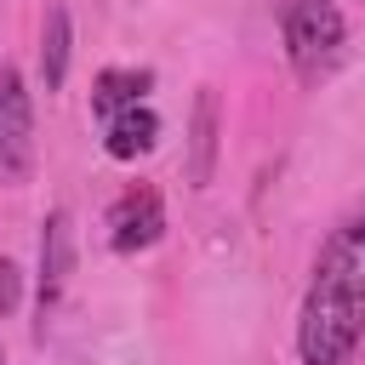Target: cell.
Listing matches in <instances>:
<instances>
[{
  "instance_id": "obj_1",
  "label": "cell",
  "mask_w": 365,
  "mask_h": 365,
  "mask_svg": "<svg viewBox=\"0 0 365 365\" xmlns=\"http://www.w3.org/2000/svg\"><path fill=\"white\" fill-rule=\"evenodd\" d=\"M365 342V200L342 211L314 257V279L297 308L302 365H354Z\"/></svg>"
},
{
  "instance_id": "obj_7",
  "label": "cell",
  "mask_w": 365,
  "mask_h": 365,
  "mask_svg": "<svg viewBox=\"0 0 365 365\" xmlns=\"http://www.w3.org/2000/svg\"><path fill=\"white\" fill-rule=\"evenodd\" d=\"M154 143H160V114L148 103H131V108L103 120V154L108 160H143V154H154Z\"/></svg>"
},
{
  "instance_id": "obj_3",
  "label": "cell",
  "mask_w": 365,
  "mask_h": 365,
  "mask_svg": "<svg viewBox=\"0 0 365 365\" xmlns=\"http://www.w3.org/2000/svg\"><path fill=\"white\" fill-rule=\"evenodd\" d=\"M0 171L6 177L34 171V97L17 63H0Z\"/></svg>"
},
{
  "instance_id": "obj_5",
  "label": "cell",
  "mask_w": 365,
  "mask_h": 365,
  "mask_svg": "<svg viewBox=\"0 0 365 365\" xmlns=\"http://www.w3.org/2000/svg\"><path fill=\"white\" fill-rule=\"evenodd\" d=\"M68 274H74V217L68 211H46L40 222V319L63 302L68 291Z\"/></svg>"
},
{
  "instance_id": "obj_9",
  "label": "cell",
  "mask_w": 365,
  "mask_h": 365,
  "mask_svg": "<svg viewBox=\"0 0 365 365\" xmlns=\"http://www.w3.org/2000/svg\"><path fill=\"white\" fill-rule=\"evenodd\" d=\"M148 91H154V68H103V74H97V86H91V114H97V120H108V114H120V108L143 103Z\"/></svg>"
},
{
  "instance_id": "obj_4",
  "label": "cell",
  "mask_w": 365,
  "mask_h": 365,
  "mask_svg": "<svg viewBox=\"0 0 365 365\" xmlns=\"http://www.w3.org/2000/svg\"><path fill=\"white\" fill-rule=\"evenodd\" d=\"M160 234H165V200H160V188L131 182V188L108 205V245H114L120 257H137V251L160 245Z\"/></svg>"
},
{
  "instance_id": "obj_8",
  "label": "cell",
  "mask_w": 365,
  "mask_h": 365,
  "mask_svg": "<svg viewBox=\"0 0 365 365\" xmlns=\"http://www.w3.org/2000/svg\"><path fill=\"white\" fill-rule=\"evenodd\" d=\"M68 57H74V23H68V6L51 0L46 17H40V80H46V91H63Z\"/></svg>"
},
{
  "instance_id": "obj_11",
  "label": "cell",
  "mask_w": 365,
  "mask_h": 365,
  "mask_svg": "<svg viewBox=\"0 0 365 365\" xmlns=\"http://www.w3.org/2000/svg\"><path fill=\"white\" fill-rule=\"evenodd\" d=\"M0 365H6V348H0Z\"/></svg>"
},
{
  "instance_id": "obj_6",
  "label": "cell",
  "mask_w": 365,
  "mask_h": 365,
  "mask_svg": "<svg viewBox=\"0 0 365 365\" xmlns=\"http://www.w3.org/2000/svg\"><path fill=\"white\" fill-rule=\"evenodd\" d=\"M217 154H222V103L211 86L194 91V108H188V182L205 188L217 177Z\"/></svg>"
},
{
  "instance_id": "obj_2",
  "label": "cell",
  "mask_w": 365,
  "mask_h": 365,
  "mask_svg": "<svg viewBox=\"0 0 365 365\" xmlns=\"http://www.w3.org/2000/svg\"><path fill=\"white\" fill-rule=\"evenodd\" d=\"M279 40H285V63L302 86H319L348 46V17L336 0H285L279 6Z\"/></svg>"
},
{
  "instance_id": "obj_10",
  "label": "cell",
  "mask_w": 365,
  "mask_h": 365,
  "mask_svg": "<svg viewBox=\"0 0 365 365\" xmlns=\"http://www.w3.org/2000/svg\"><path fill=\"white\" fill-rule=\"evenodd\" d=\"M17 302H23V268L0 257V314H17Z\"/></svg>"
}]
</instances>
